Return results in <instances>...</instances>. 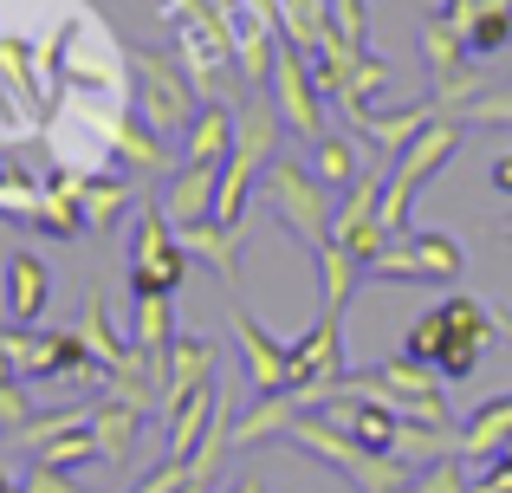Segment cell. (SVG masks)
<instances>
[{"mask_svg":"<svg viewBox=\"0 0 512 493\" xmlns=\"http://www.w3.org/2000/svg\"><path fill=\"white\" fill-rule=\"evenodd\" d=\"M234 137H240V117L227 111L221 98H208L201 117L188 124V137H182V169H214V176H221L227 156H234Z\"/></svg>","mask_w":512,"mask_h":493,"instance_id":"cell-14","label":"cell"},{"mask_svg":"<svg viewBox=\"0 0 512 493\" xmlns=\"http://www.w3.org/2000/svg\"><path fill=\"white\" fill-rule=\"evenodd\" d=\"M506 435H512V390L506 396H493V403H480L474 416H467V429H461V455L467 461H493L506 448Z\"/></svg>","mask_w":512,"mask_h":493,"instance_id":"cell-20","label":"cell"},{"mask_svg":"<svg viewBox=\"0 0 512 493\" xmlns=\"http://www.w3.org/2000/svg\"><path fill=\"white\" fill-rule=\"evenodd\" d=\"M182 273H188V247H182V234H175V221L156 202H143L137 208V234H130V292H137V299L169 292L175 299Z\"/></svg>","mask_w":512,"mask_h":493,"instance_id":"cell-7","label":"cell"},{"mask_svg":"<svg viewBox=\"0 0 512 493\" xmlns=\"http://www.w3.org/2000/svg\"><path fill=\"white\" fill-rule=\"evenodd\" d=\"M260 195H266V208H273L279 228L299 234L305 247H325V241H331V221H338V208H331V189L312 176V163H292V156H279V163L266 169Z\"/></svg>","mask_w":512,"mask_h":493,"instance_id":"cell-3","label":"cell"},{"mask_svg":"<svg viewBox=\"0 0 512 493\" xmlns=\"http://www.w3.org/2000/svg\"><path fill=\"white\" fill-rule=\"evenodd\" d=\"M376 279H461L467 273V253L454 234H435V228H409L402 241H389V253L370 266Z\"/></svg>","mask_w":512,"mask_h":493,"instance_id":"cell-10","label":"cell"},{"mask_svg":"<svg viewBox=\"0 0 512 493\" xmlns=\"http://www.w3.org/2000/svg\"><path fill=\"white\" fill-rule=\"evenodd\" d=\"M493 468H500V474H512V435H506V448H500V455H493Z\"/></svg>","mask_w":512,"mask_h":493,"instance_id":"cell-34","label":"cell"},{"mask_svg":"<svg viewBox=\"0 0 512 493\" xmlns=\"http://www.w3.org/2000/svg\"><path fill=\"white\" fill-rule=\"evenodd\" d=\"M227 493H266V487H260V481H234Z\"/></svg>","mask_w":512,"mask_h":493,"instance_id":"cell-35","label":"cell"},{"mask_svg":"<svg viewBox=\"0 0 512 493\" xmlns=\"http://www.w3.org/2000/svg\"><path fill=\"white\" fill-rule=\"evenodd\" d=\"M331 241H338L350 260L363 266V273H370V266L389 253V241H396V234L383 228V182H376V176H357V182L344 189L338 221H331Z\"/></svg>","mask_w":512,"mask_h":493,"instance_id":"cell-9","label":"cell"},{"mask_svg":"<svg viewBox=\"0 0 512 493\" xmlns=\"http://www.w3.org/2000/svg\"><path fill=\"white\" fill-rule=\"evenodd\" d=\"M214 409H221V390L214 383H201V390H188L182 403L169 409V422H163V435H169V455L163 461H188L201 448V435L214 429Z\"/></svg>","mask_w":512,"mask_h":493,"instance_id":"cell-16","label":"cell"},{"mask_svg":"<svg viewBox=\"0 0 512 493\" xmlns=\"http://www.w3.org/2000/svg\"><path fill=\"white\" fill-rule=\"evenodd\" d=\"M46 468H59V474H72V468H85V461H104V448H98V435H91V422L85 429H72V435H52L46 448H33Z\"/></svg>","mask_w":512,"mask_h":493,"instance_id":"cell-25","label":"cell"},{"mask_svg":"<svg viewBox=\"0 0 512 493\" xmlns=\"http://www.w3.org/2000/svg\"><path fill=\"white\" fill-rule=\"evenodd\" d=\"M487 176H493V189H500V195H512V150L493 156V169H487Z\"/></svg>","mask_w":512,"mask_h":493,"instance_id":"cell-33","label":"cell"},{"mask_svg":"<svg viewBox=\"0 0 512 493\" xmlns=\"http://www.w3.org/2000/svg\"><path fill=\"white\" fill-rule=\"evenodd\" d=\"M312 176L325 182V189H350V182L363 176V169H357V143H350V130H325V137L312 143Z\"/></svg>","mask_w":512,"mask_h":493,"instance_id":"cell-22","label":"cell"},{"mask_svg":"<svg viewBox=\"0 0 512 493\" xmlns=\"http://www.w3.org/2000/svg\"><path fill=\"white\" fill-rule=\"evenodd\" d=\"M493 331H500V318H493L487 305L474 299V292H448L435 312H422V318L409 325L402 357L428 364L441 383H467V377L480 370V351H487Z\"/></svg>","mask_w":512,"mask_h":493,"instance_id":"cell-1","label":"cell"},{"mask_svg":"<svg viewBox=\"0 0 512 493\" xmlns=\"http://www.w3.org/2000/svg\"><path fill=\"white\" fill-rule=\"evenodd\" d=\"M143 422H150V409H143V403H130V396H111V390H104L98 403H91V435H98L104 461H124Z\"/></svg>","mask_w":512,"mask_h":493,"instance_id":"cell-18","label":"cell"},{"mask_svg":"<svg viewBox=\"0 0 512 493\" xmlns=\"http://www.w3.org/2000/svg\"><path fill=\"white\" fill-rule=\"evenodd\" d=\"M441 117H448V111L428 98V104H402V111H357V124H363V137H370L376 150H396L402 156L428 124H441Z\"/></svg>","mask_w":512,"mask_h":493,"instance_id":"cell-17","label":"cell"},{"mask_svg":"<svg viewBox=\"0 0 512 493\" xmlns=\"http://www.w3.org/2000/svg\"><path fill=\"white\" fill-rule=\"evenodd\" d=\"M461 124H512V91H487L461 111Z\"/></svg>","mask_w":512,"mask_h":493,"instance_id":"cell-30","label":"cell"},{"mask_svg":"<svg viewBox=\"0 0 512 493\" xmlns=\"http://www.w3.org/2000/svg\"><path fill=\"white\" fill-rule=\"evenodd\" d=\"M130 202H137V182H130V176H104V182H91V189L78 195L85 228H117V221L130 215Z\"/></svg>","mask_w":512,"mask_h":493,"instance_id":"cell-23","label":"cell"},{"mask_svg":"<svg viewBox=\"0 0 512 493\" xmlns=\"http://www.w3.org/2000/svg\"><path fill=\"white\" fill-rule=\"evenodd\" d=\"M474 481H467V468H461V455H441L435 468H422L415 474V493H467Z\"/></svg>","mask_w":512,"mask_h":493,"instance_id":"cell-27","label":"cell"},{"mask_svg":"<svg viewBox=\"0 0 512 493\" xmlns=\"http://www.w3.org/2000/svg\"><path fill=\"white\" fill-rule=\"evenodd\" d=\"M20 493H85V487H78L72 474H59V468H46V461H39V468L26 474V487H20Z\"/></svg>","mask_w":512,"mask_h":493,"instance_id":"cell-31","label":"cell"},{"mask_svg":"<svg viewBox=\"0 0 512 493\" xmlns=\"http://www.w3.org/2000/svg\"><path fill=\"white\" fill-rule=\"evenodd\" d=\"M130 65H137V104H143V124L156 137H188V124L201 117V85L188 72H175L163 52L150 46H130Z\"/></svg>","mask_w":512,"mask_h":493,"instance_id":"cell-4","label":"cell"},{"mask_svg":"<svg viewBox=\"0 0 512 493\" xmlns=\"http://www.w3.org/2000/svg\"><path fill=\"white\" fill-rule=\"evenodd\" d=\"M227 325H234V338H240V357H247V383H253V396H279V390H292L286 344H279L273 331H266L260 318L247 312V305H234V312H227Z\"/></svg>","mask_w":512,"mask_h":493,"instance_id":"cell-11","label":"cell"},{"mask_svg":"<svg viewBox=\"0 0 512 493\" xmlns=\"http://www.w3.org/2000/svg\"><path fill=\"white\" fill-rule=\"evenodd\" d=\"M188 481H195V468H188V461H163V468H156L150 481H137L130 493H182ZM201 487H208V481H201Z\"/></svg>","mask_w":512,"mask_h":493,"instance_id":"cell-29","label":"cell"},{"mask_svg":"<svg viewBox=\"0 0 512 493\" xmlns=\"http://www.w3.org/2000/svg\"><path fill=\"white\" fill-rule=\"evenodd\" d=\"M305 416V403L292 390H279V396H253V409L227 429V448H260V442H286L292 435V422Z\"/></svg>","mask_w":512,"mask_h":493,"instance_id":"cell-15","label":"cell"},{"mask_svg":"<svg viewBox=\"0 0 512 493\" xmlns=\"http://www.w3.org/2000/svg\"><path fill=\"white\" fill-rule=\"evenodd\" d=\"M214 383V338L201 331H175V344L163 351V396H156V422H169V409L182 403L188 390Z\"/></svg>","mask_w":512,"mask_h":493,"instance_id":"cell-12","label":"cell"},{"mask_svg":"<svg viewBox=\"0 0 512 493\" xmlns=\"http://www.w3.org/2000/svg\"><path fill=\"white\" fill-rule=\"evenodd\" d=\"M363 396H376V403H389L402 422H422V429H448V396H441V377L428 364H415V357H389V364L363 370L357 377Z\"/></svg>","mask_w":512,"mask_h":493,"instance_id":"cell-5","label":"cell"},{"mask_svg":"<svg viewBox=\"0 0 512 493\" xmlns=\"http://www.w3.org/2000/svg\"><path fill=\"white\" fill-rule=\"evenodd\" d=\"M461 39H467V52H474V59H493V52H506V46H512V7H506V0H500V7H487Z\"/></svg>","mask_w":512,"mask_h":493,"instance_id":"cell-26","label":"cell"},{"mask_svg":"<svg viewBox=\"0 0 512 493\" xmlns=\"http://www.w3.org/2000/svg\"><path fill=\"white\" fill-rule=\"evenodd\" d=\"M461 137H467V124L461 117H441V124H428L422 137L409 143V150L396 156V169H389V182H383V228L396 234H409V215H415V195L428 189V182L441 176V169L454 163V150H461Z\"/></svg>","mask_w":512,"mask_h":493,"instance_id":"cell-2","label":"cell"},{"mask_svg":"<svg viewBox=\"0 0 512 493\" xmlns=\"http://www.w3.org/2000/svg\"><path fill=\"white\" fill-rule=\"evenodd\" d=\"M175 299L169 292H150V299H137V351H150V357H163L169 344H175Z\"/></svg>","mask_w":512,"mask_h":493,"instance_id":"cell-24","label":"cell"},{"mask_svg":"<svg viewBox=\"0 0 512 493\" xmlns=\"http://www.w3.org/2000/svg\"><path fill=\"white\" fill-rule=\"evenodd\" d=\"M0 305H7V318L13 325H39V318H46V305H52V266L39 260V253H13L7 260V273H0Z\"/></svg>","mask_w":512,"mask_h":493,"instance_id":"cell-13","label":"cell"},{"mask_svg":"<svg viewBox=\"0 0 512 493\" xmlns=\"http://www.w3.org/2000/svg\"><path fill=\"white\" fill-rule=\"evenodd\" d=\"M312 260H318V286H325V312L331 318H344V305H350V292L363 286V266L350 260V253L338 241H325V247H312Z\"/></svg>","mask_w":512,"mask_h":493,"instance_id":"cell-21","label":"cell"},{"mask_svg":"<svg viewBox=\"0 0 512 493\" xmlns=\"http://www.w3.org/2000/svg\"><path fill=\"white\" fill-rule=\"evenodd\" d=\"M266 104H273V117L292 130V137H305V143L325 137V91H318V72H312V59H305L299 46H286V39H279L273 78H266Z\"/></svg>","mask_w":512,"mask_h":493,"instance_id":"cell-8","label":"cell"},{"mask_svg":"<svg viewBox=\"0 0 512 493\" xmlns=\"http://www.w3.org/2000/svg\"><path fill=\"white\" fill-rule=\"evenodd\" d=\"M26 422H33V403H26V377L0 383V429H7V435H20Z\"/></svg>","mask_w":512,"mask_h":493,"instance_id":"cell-28","label":"cell"},{"mask_svg":"<svg viewBox=\"0 0 512 493\" xmlns=\"http://www.w3.org/2000/svg\"><path fill=\"white\" fill-rule=\"evenodd\" d=\"M500 234H506V241H512V221H506V228H500Z\"/></svg>","mask_w":512,"mask_h":493,"instance_id":"cell-38","label":"cell"},{"mask_svg":"<svg viewBox=\"0 0 512 493\" xmlns=\"http://www.w3.org/2000/svg\"><path fill=\"white\" fill-rule=\"evenodd\" d=\"M175 234H182L188 260H208L221 286H240V241H247L240 228H221V221H195V228H175Z\"/></svg>","mask_w":512,"mask_h":493,"instance_id":"cell-19","label":"cell"},{"mask_svg":"<svg viewBox=\"0 0 512 493\" xmlns=\"http://www.w3.org/2000/svg\"><path fill=\"white\" fill-rule=\"evenodd\" d=\"M487 7H500V0H441V20H448L454 33H467V26H474Z\"/></svg>","mask_w":512,"mask_h":493,"instance_id":"cell-32","label":"cell"},{"mask_svg":"<svg viewBox=\"0 0 512 493\" xmlns=\"http://www.w3.org/2000/svg\"><path fill=\"white\" fill-rule=\"evenodd\" d=\"M500 331H506V338H512V325H506V318H500Z\"/></svg>","mask_w":512,"mask_h":493,"instance_id":"cell-37","label":"cell"},{"mask_svg":"<svg viewBox=\"0 0 512 493\" xmlns=\"http://www.w3.org/2000/svg\"><path fill=\"white\" fill-rule=\"evenodd\" d=\"M0 493H20V487H13V474H7V468H0Z\"/></svg>","mask_w":512,"mask_h":493,"instance_id":"cell-36","label":"cell"},{"mask_svg":"<svg viewBox=\"0 0 512 493\" xmlns=\"http://www.w3.org/2000/svg\"><path fill=\"white\" fill-rule=\"evenodd\" d=\"M286 364H292V396L305 409H325L331 390L344 383V318L318 312L299 338L286 344Z\"/></svg>","mask_w":512,"mask_h":493,"instance_id":"cell-6","label":"cell"}]
</instances>
